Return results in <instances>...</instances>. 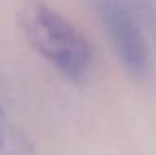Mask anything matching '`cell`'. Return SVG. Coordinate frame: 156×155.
Segmentation results:
<instances>
[{"label": "cell", "mask_w": 156, "mask_h": 155, "mask_svg": "<svg viewBox=\"0 0 156 155\" xmlns=\"http://www.w3.org/2000/svg\"><path fill=\"white\" fill-rule=\"evenodd\" d=\"M103 30L129 79L143 82L151 72V55L141 27L126 0H93Z\"/></svg>", "instance_id": "2"}, {"label": "cell", "mask_w": 156, "mask_h": 155, "mask_svg": "<svg viewBox=\"0 0 156 155\" xmlns=\"http://www.w3.org/2000/svg\"><path fill=\"white\" fill-rule=\"evenodd\" d=\"M17 17L27 43L62 77L73 83H83L90 77L93 47L62 12L45 0H25Z\"/></svg>", "instance_id": "1"}, {"label": "cell", "mask_w": 156, "mask_h": 155, "mask_svg": "<svg viewBox=\"0 0 156 155\" xmlns=\"http://www.w3.org/2000/svg\"><path fill=\"white\" fill-rule=\"evenodd\" d=\"M0 155H38L27 132L18 124L12 90L0 77Z\"/></svg>", "instance_id": "3"}]
</instances>
